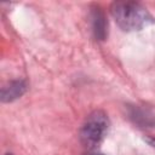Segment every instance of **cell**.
I'll return each mask as SVG.
<instances>
[{"instance_id": "8992f818", "label": "cell", "mask_w": 155, "mask_h": 155, "mask_svg": "<svg viewBox=\"0 0 155 155\" xmlns=\"http://www.w3.org/2000/svg\"><path fill=\"white\" fill-rule=\"evenodd\" d=\"M6 155H12V154H6Z\"/></svg>"}, {"instance_id": "52a82bcc", "label": "cell", "mask_w": 155, "mask_h": 155, "mask_svg": "<svg viewBox=\"0 0 155 155\" xmlns=\"http://www.w3.org/2000/svg\"><path fill=\"white\" fill-rule=\"evenodd\" d=\"M153 144H154V145H155V142H153Z\"/></svg>"}, {"instance_id": "3957f363", "label": "cell", "mask_w": 155, "mask_h": 155, "mask_svg": "<svg viewBox=\"0 0 155 155\" xmlns=\"http://www.w3.org/2000/svg\"><path fill=\"white\" fill-rule=\"evenodd\" d=\"M27 90V85L22 80L11 81L8 85L1 88V101L2 102H12L19 98Z\"/></svg>"}, {"instance_id": "6da1fadb", "label": "cell", "mask_w": 155, "mask_h": 155, "mask_svg": "<svg viewBox=\"0 0 155 155\" xmlns=\"http://www.w3.org/2000/svg\"><path fill=\"white\" fill-rule=\"evenodd\" d=\"M111 16L116 24L125 31L140 30L154 22L149 11L134 1H116L110 7Z\"/></svg>"}, {"instance_id": "7a4b0ae2", "label": "cell", "mask_w": 155, "mask_h": 155, "mask_svg": "<svg viewBox=\"0 0 155 155\" xmlns=\"http://www.w3.org/2000/svg\"><path fill=\"white\" fill-rule=\"evenodd\" d=\"M108 128V115L102 110H94L86 117L80 128V142L85 148L93 150L103 142Z\"/></svg>"}, {"instance_id": "5b68a950", "label": "cell", "mask_w": 155, "mask_h": 155, "mask_svg": "<svg viewBox=\"0 0 155 155\" xmlns=\"http://www.w3.org/2000/svg\"><path fill=\"white\" fill-rule=\"evenodd\" d=\"M88 155H102V154H88Z\"/></svg>"}, {"instance_id": "277c9868", "label": "cell", "mask_w": 155, "mask_h": 155, "mask_svg": "<svg viewBox=\"0 0 155 155\" xmlns=\"http://www.w3.org/2000/svg\"><path fill=\"white\" fill-rule=\"evenodd\" d=\"M91 19H92V29L94 33V36L99 40H104L107 36V27L108 23L105 21V16L104 13L101 11V8H94L92 11L91 15Z\"/></svg>"}]
</instances>
